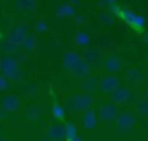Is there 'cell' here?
Here are the masks:
<instances>
[{
    "label": "cell",
    "instance_id": "16",
    "mask_svg": "<svg viewBox=\"0 0 148 141\" xmlns=\"http://www.w3.org/2000/svg\"><path fill=\"white\" fill-rule=\"evenodd\" d=\"M14 5L23 13H32L35 10V0H14Z\"/></svg>",
    "mask_w": 148,
    "mask_h": 141
},
{
    "label": "cell",
    "instance_id": "22",
    "mask_svg": "<svg viewBox=\"0 0 148 141\" xmlns=\"http://www.w3.org/2000/svg\"><path fill=\"white\" fill-rule=\"evenodd\" d=\"M77 132H78V130H77V125H75L72 121L64 122V135H65V140H72V138L78 136Z\"/></svg>",
    "mask_w": 148,
    "mask_h": 141
},
{
    "label": "cell",
    "instance_id": "12",
    "mask_svg": "<svg viewBox=\"0 0 148 141\" xmlns=\"http://www.w3.org/2000/svg\"><path fill=\"white\" fill-rule=\"evenodd\" d=\"M18 106H19V100L14 95H7L2 98V103H0V109H3L5 113L10 111H16Z\"/></svg>",
    "mask_w": 148,
    "mask_h": 141
},
{
    "label": "cell",
    "instance_id": "11",
    "mask_svg": "<svg viewBox=\"0 0 148 141\" xmlns=\"http://www.w3.org/2000/svg\"><path fill=\"white\" fill-rule=\"evenodd\" d=\"M16 67H18L16 57H13V56H3V57H0V71H3V75L10 73Z\"/></svg>",
    "mask_w": 148,
    "mask_h": 141
},
{
    "label": "cell",
    "instance_id": "28",
    "mask_svg": "<svg viewBox=\"0 0 148 141\" xmlns=\"http://www.w3.org/2000/svg\"><path fill=\"white\" fill-rule=\"evenodd\" d=\"M137 111H138V114H140V116H148V98L140 100Z\"/></svg>",
    "mask_w": 148,
    "mask_h": 141
},
{
    "label": "cell",
    "instance_id": "36",
    "mask_svg": "<svg viewBox=\"0 0 148 141\" xmlns=\"http://www.w3.org/2000/svg\"><path fill=\"white\" fill-rule=\"evenodd\" d=\"M65 141H83V140H81L80 136H75V138H72V140H65Z\"/></svg>",
    "mask_w": 148,
    "mask_h": 141
},
{
    "label": "cell",
    "instance_id": "41",
    "mask_svg": "<svg viewBox=\"0 0 148 141\" xmlns=\"http://www.w3.org/2000/svg\"><path fill=\"white\" fill-rule=\"evenodd\" d=\"M147 125H148V119H147Z\"/></svg>",
    "mask_w": 148,
    "mask_h": 141
},
{
    "label": "cell",
    "instance_id": "39",
    "mask_svg": "<svg viewBox=\"0 0 148 141\" xmlns=\"http://www.w3.org/2000/svg\"><path fill=\"white\" fill-rule=\"evenodd\" d=\"M0 141H5V136H3V135H0Z\"/></svg>",
    "mask_w": 148,
    "mask_h": 141
},
{
    "label": "cell",
    "instance_id": "23",
    "mask_svg": "<svg viewBox=\"0 0 148 141\" xmlns=\"http://www.w3.org/2000/svg\"><path fill=\"white\" fill-rule=\"evenodd\" d=\"M0 51L3 52L5 56H11L13 52L18 51V46L13 45L11 41H8V40H3V41L0 43Z\"/></svg>",
    "mask_w": 148,
    "mask_h": 141
},
{
    "label": "cell",
    "instance_id": "19",
    "mask_svg": "<svg viewBox=\"0 0 148 141\" xmlns=\"http://www.w3.org/2000/svg\"><path fill=\"white\" fill-rule=\"evenodd\" d=\"M56 14H58L59 18H72L75 14V8L72 7L70 3H62V5L58 7Z\"/></svg>",
    "mask_w": 148,
    "mask_h": 141
},
{
    "label": "cell",
    "instance_id": "4",
    "mask_svg": "<svg viewBox=\"0 0 148 141\" xmlns=\"http://www.w3.org/2000/svg\"><path fill=\"white\" fill-rule=\"evenodd\" d=\"M97 124H99V117H97V113L94 108H89L84 113H81V125H83V128L94 130L97 127Z\"/></svg>",
    "mask_w": 148,
    "mask_h": 141
},
{
    "label": "cell",
    "instance_id": "21",
    "mask_svg": "<svg viewBox=\"0 0 148 141\" xmlns=\"http://www.w3.org/2000/svg\"><path fill=\"white\" fill-rule=\"evenodd\" d=\"M51 116H53V119H56V121H64L65 108L61 105V103H54V105L51 106Z\"/></svg>",
    "mask_w": 148,
    "mask_h": 141
},
{
    "label": "cell",
    "instance_id": "35",
    "mask_svg": "<svg viewBox=\"0 0 148 141\" xmlns=\"http://www.w3.org/2000/svg\"><path fill=\"white\" fill-rule=\"evenodd\" d=\"M69 2H70L72 7H73V5H78V3H80V0H69Z\"/></svg>",
    "mask_w": 148,
    "mask_h": 141
},
{
    "label": "cell",
    "instance_id": "38",
    "mask_svg": "<svg viewBox=\"0 0 148 141\" xmlns=\"http://www.w3.org/2000/svg\"><path fill=\"white\" fill-rule=\"evenodd\" d=\"M38 141H51V140H48V138H42V140H38Z\"/></svg>",
    "mask_w": 148,
    "mask_h": 141
},
{
    "label": "cell",
    "instance_id": "29",
    "mask_svg": "<svg viewBox=\"0 0 148 141\" xmlns=\"http://www.w3.org/2000/svg\"><path fill=\"white\" fill-rule=\"evenodd\" d=\"M99 18H100V21H102L103 24H107V26H110V24L115 22V16H112L108 11H103V13H100Z\"/></svg>",
    "mask_w": 148,
    "mask_h": 141
},
{
    "label": "cell",
    "instance_id": "30",
    "mask_svg": "<svg viewBox=\"0 0 148 141\" xmlns=\"http://www.w3.org/2000/svg\"><path fill=\"white\" fill-rule=\"evenodd\" d=\"M34 29H35V32H38V33H45L46 30H48V22H46V21L38 19L35 22V26H34Z\"/></svg>",
    "mask_w": 148,
    "mask_h": 141
},
{
    "label": "cell",
    "instance_id": "13",
    "mask_svg": "<svg viewBox=\"0 0 148 141\" xmlns=\"http://www.w3.org/2000/svg\"><path fill=\"white\" fill-rule=\"evenodd\" d=\"M70 71L75 75V76H86V75L89 73V65L86 64V60H84L83 57H80L73 64V67L70 68Z\"/></svg>",
    "mask_w": 148,
    "mask_h": 141
},
{
    "label": "cell",
    "instance_id": "37",
    "mask_svg": "<svg viewBox=\"0 0 148 141\" xmlns=\"http://www.w3.org/2000/svg\"><path fill=\"white\" fill-rule=\"evenodd\" d=\"M143 41H145V43H147V45H148V30H147V33H145V35H143Z\"/></svg>",
    "mask_w": 148,
    "mask_h": 141
},
{
    "label": "cell",
    "instance_id": "42",
    "mask_svg": "<svg viewBox=\"0 0 148 141\" xmlns=\"http://www.w3.org/2000/svg\"><path fill=\"white\" fill-rule=\"evenodd\" d=\"M103 141H108V140H103Z\"/></svg>",
    "mask_w": 148,
    "mask_h": 141
},
{
    "label": "cell",
    "instance_id": "26",
    "mask_svg": "<svg viewBox=\"0 0 148 141\" xmlns=\"http://www.w3.org/2000/svg\"><path fill=\"white\" fill-rule=\"evenodd\" d=\"M81 86H83L84 90H86V94H89V95H91V94L96 90V87H97V81L94 79V78H89V79H86Z\"/></svg>",
    "mask_w": 148,
    "mask_h": 141
},
{
    "label": "cell",
    "instance_id": "27",
    "mask_svg": "<svg viewBox=\"0 0 148 141\" xmlns=\"http://www.w3.org/2000/svg\"><path fill=\"white\" fill-rule=\"evenodd\" d=\"M26 114H27V119H29V121H37V119L40 117V114H42V109L37 108V106H32V108L27 109Z\"/></svg>",
    "mask_w": 148,
    "mask_h": 141
},
{
    "label": "cell",
    "instance_id": "25",
    "mask_svg": "<svg viewBox=\"0 0 148 141\" xmlns=\"http://www.w3.org/2000/svg\"><path fill=\"white\" fill-rule=\"evenodd\" d=\"M5 76H7V79H11V81H21L23 76H24V73H23V70H21L19 67H16L14 70H11L10 73L5 75Z\"/></svg>",
    "mask_w": 148,
    "mask_h": 141
},
{
    "label": "cell",
    "instance_id": "18",
    "mask_svg": "<svg viewBox=\"0 0 148 141\" xmlns=\"http://www.w3.org/2000/svg\"><path fill=\"white\" fill-rule=\"evenodd\" d=\"M126 78H127V81H131L132 84H138L145 79V73H142L137 68H131V70L126 73Z\"/></svg>",
    "mask_w": 148,
    "mask_h": 141
},
{
    "label": "cell",
    "instance_id": "17",
    "mask_svg": "<svg viewBox=\"0 0 148 141\" xmlns=\"http://www.w3.org/2000/svg\"><path fill=\"white\" fill-rule=\"evenodd\" d=\"M80 59V56L77 54V52L73 51H67L64 54V57H62V65H64V68H67V70H70L72 67H73V64Z\"/></svg>",
    "mask_w": 148,
    "mask_h": 141
},
{
    "label": "cell",
    "instance_id": "34",
    "mask_svg": "<svg viewBox=\"0 0 148 141\" xmlns=\"http://www.w3.org/2000/svg\"><path fill=\"white\" fill-rule=\"evenodd\" d=\"M5 116H7V113H5L3 109H0V121H2V119H5Z\"/></svg>",
    "mask_w": 148,
    "mask_h": 141
},
{
    "label": "cell",
    "instance_id": "9",
    "mask_svg": "<svg viewBox=\"0 0 148 141\" xmlns=\"http://www.w3.org/2000/svg\"><path fill=\"white\" fill-rule=\"evenodd\" d=\"M118 81L119 79L115 75H105V76H102V79L99 83V89L105 94H112L118 87Z\"/></svg>",
    "mask_w": 148,
    "mask_h": 141
},
{
    "label": "cell",
    "instance_id": "3",
    "mask_svg": "<svg viewBox=\"0 0 148 141\" xmlns=\"http://www.w3.org/2000/svg\"><path fill=\"white\" fill-rule=\"evenodd\" d=\"M116 116H118V108H116L115 103H105L99 108V116L97 117L102 122H112L116 119Z\"/></svg>",
    "mask_w": 148,
    "mask_h": 141
},
{
    "label": "cell",
    "instance_id": "6",
    "mask_svg": "<svg viewBox=\"0 0 148 141\" xmlns=\"http://www.w3.org/2000/svg\"><path fill=\"white\" fill-rule=\"evenodd\" d=\"M83 59L86 60V64L89 65V68H96L102 65V54L97 48H89L83 52Z\"/></svg>",
    "mask_w": 148,
    "mask_h": 141
},
{
    "label": "cell",
    "instance_id": "7",
    "mask_svg": "<svg viewBox=\"0 0 148 141\" xmlns=\"http://www.w3.org/2000/svg\"><path fill=\"white\" fill-rule=\"evenodd\" d=\"M26 35H27V27L18 26V27H13V29L8 32L7 40H8V41H11L13 45L19 46V45H23V41H24V38H26Z\"/></svg>",
    "mask_w": 148,
    "mask_h": 141
},
{
    "label": "cell",
    "instance_id": "10",
    "mask_svg": "<svg viewBox=\"0 0 148 141\" xmlns=\"http://www.w3.org/2000/svg\"><path fill=\"white\" fill-rule=\"evenodd\" d=\"M46 138L51 141H64L65 135H64V125L62 124H53L48 127L46 130Z\"/></svg>",
    "mask_w": 148,
    "mask_h": 141
},
{
    "label": "cell",
    "instance_id": "31",
    "mask_svg": "<svg viewBox=\"0 0 148 141\" xmlns=\"http://www.w3.org/2000/svg\"><path fill=\"white\" fill-rule=\"evenodd\" d=\"M8 87V79L5 75H0V90H7Z\"/></svg>",
    "mask_w": 148,
    "mask_h": 141
},
{
    "label": "cell",
    "instance_id": "24",
    "mask_svg": "<svg viewBox=\"0 0 148 141\" xmlns=\"http://www.w3.org/2000/svg\"><path fill=\"white\" fill-rule=\"evenodd\" d=\"M23 46H24V49H27V51L35 49V46H37L35 35H26V38H24V41H23Z\"/></svg>",
    "mask_w": 148,
    "mask_h": 141
},
{
    "label": "cell",
    "instance_id": "15",
    "mask_svg": "<svg viewBox=\"0 0 148 141\" xmlns=\"http://www.w3.org/2000/svg\"><path fill=\"white\" fill-rule=\"evenodd\" d=\"M73 43L78 46V48H88V46L91 45V37L88 35L86 32L80 30V32H77L73 35Z\"/></svg>",
    "mask_w": 148,
    "mask_h": 141
},
{
    "label": "cell",
    "instance_id": "2",
    "mask_svg": "<svg viewBox=\"0 0 148 141\" xmlns=\"http://www.w3.org/2000/svg\"><path fill=\"white\" fill-rule=\"evenodd\" d=\"M116 127H118V130H131L132 127L135 125V116L132 114L131 111H123L119 113L118 116H116Z\"/></svg>",
    "mask_w": 148,
    "mask_h": 141
},
{
    "label": "cell",
    "instance_id": "33",
    "mask_svg": "<svg viewBox=\"0 0 148 141\" xmlns=\"http://www.w3.org/2000/svg\"><path fill=\"white\" fill-rule=\"evenodd\" d=\"M34 90H35V87H34V86H27L26 89H24V92H29V95H32Z\"/></svg>",
    "mask_w": 148,
    "mask_h": 141
},
{
    "label": "cell",
    "instance_id": "43",
    "mask_svg": "<svg viewBox=\"0 0 148 141\" xmlns=\"http://www.w3.org/2000/svg\"><path fill=\"white\" fill-rule=\"evenodd\" d=\"M147 64H148V60H147Z\"/></svg>",
    "mask_w": 148,
    "mask_h": 141
},
{
    "label": "cell",
    "instance_id": "1",
    "mask_svg": "<svg viewBox=\"0 0 148 141\" xmlns=\"http://www.w3.org/2000/svg\"><path fill=\"white\" fill-rule=\"evenodd\" d=\"M92 97L89 94H77L67 100V106L72 113H84L86 109L92 108Z\"/></svg>",
    "mask_w": 148,
    "mask_h": 141
},
{
    "label": "cell",
    "instance_id": "32",
    "mask_svg": "<svg viewBox=\"0 0 148 141\" xmlns=\"http://www.w3.org/2000/svg\"><path fill=\"white\" fill-rule=\"evenodd\" d=\"M102 3H107L108 7H112V5H116V0H103V2H100V5Z\"/></svg>",
    "mask_w": 148,
    "mask_h": 141
},
{
    "label": "cell",
    "instance_id": "5",
    "mask_svg": "<svg viewBox=\"0 0 148 141\" xmlns=\"http://www.w3.org/2000/svg\"><path fill=\"white\" fill-rule=\"evenodd\" d=\"M102 65L103 70L107 71V75H115L116 71L121 70V60H119L118 56L115 54H108L102 59Z\"/></svg>",
    "mask_w": 148,
    "mask_h": 141
},
{
    "label": "cell",
    "instance_id": "8",
    "mask_svg": "<svg viewBox=\"0 0 148 141\" xmlns=\"http://www.w3.org/2000/svg\"><path fill=\"white\" fill-rule=\"evenodd\" d=\"M110 97H112L115 105H123V103H126L131 98V89H127V87H124V86H118L112 94H110Z\"/></svg>",
    "mask_w": 148,
    "mask_h": 141
},
{
    "label": "cell",
    "instance_id": "20",
    "mask_svg": "<svg viewBox=\"0 0 148 141\" xmlns=\"http://www.w3.org/2000/svg\"><path fill=\"white\" fill-rule=\"evenodd\" d=\"M134 11L132 10H129V8H118V11H116V14H115V18H119V19H123L124 22H127V24H131V21H132V18H134Z\"/></svg>",
    "mask_w": 148,
    "mask_h": 141
},
{
    "label": "cell",
    "instance_id": "14",
    "mask_svg": "<svg viewBox=\"0 0 148 141\" xmlns=\"http://www.w3.org/2000/svg\"><path fill=\"white\" fill-rule=\"evenodd\" d=\"M129 26H131L137 33H143L145 30H147V19H145L143 14H137V13H135Z\"/></svg>",
    "mask_w": 148,
    "mask_h": 141
},
{
    "label": "cell",
    "instance_id": "40",
    "mask_svg": "<svg viewBox=\"0 0 148 141\" xmlns=\"http://www.w3.org/2000/svg\"><path fill=\"white\" fill-rule=\"evenodd\" d=\"M145 94H147V98H148V89H147V92H145Z\"/></svg>",
    "mask_w": 148,
    "mask_h": 141
}]
</instances>
